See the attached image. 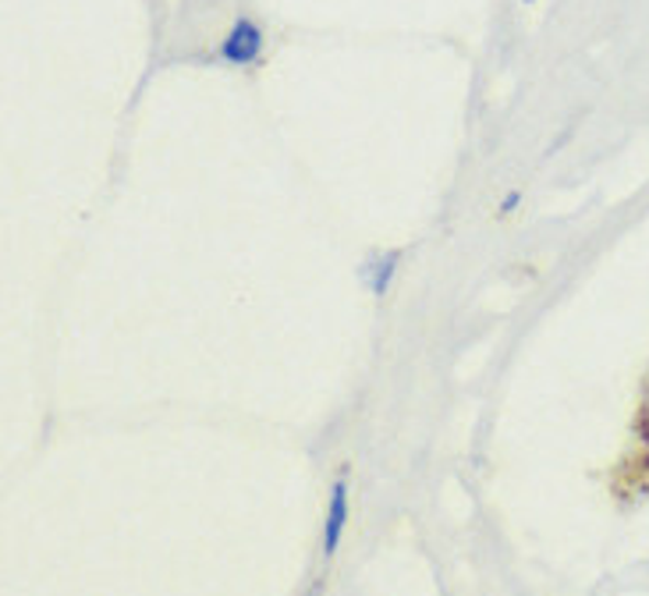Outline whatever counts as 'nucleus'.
<instances>
[{
  "label": "nucleus",
  "instance_id": "f257e3e1",
  "mask_svg": "<svg viewBox=\"0 0 649 596\" xmlns=\"http://www.w3.org/2000/svg\"><path fill=\"white\" fill-rule=\"evenodd\" d=\"M263 50H266V36L260 22H255L252 14H238L228 28V36L220 39L217 57H220V65H228V68H252V65H260Z\"/></svg>",
  "mask_w": 649,
  "mask_h": 596
},
{
  "label": "nucleus",
  "instance_id": "f03ea898",
  "mask_svg": "<svg viewBox=\"0 0 649 596\" xmlns=\"http://www.w3.org/2000/svg\"><path fill=\"white\" fill-rule=\"evenodd\" d=\"M352 522V494H349V480H334L327 497V512H323V558H334L338 547L349 532Z\"/></svg>",
  "mask_w": 649,
  "mask_h": 596
},
{
  "label": "nucleus",
  "instance_id": "7ed1b4c3",
  "mask_svg": "<svg viewBox=\"0 0 649 596\" xmlns=\"http://www.w3.org/2000/svg\"><path fill=\"white\" fill-rule=\"evenodd\" d=\"M398 263H401V252H373V256L362 263V285L373 298H384L390 291L398 277Z\"/></svg>",
  "mask_w": 649,
  "mask_h": 596
},
{
  "label": "nucleus",
  "instance_id": "20e7f679",
  "mask_svg": "<svg viewBox=\"0 0 649 596\" xmlns=\"http://www.w3.org/2000/svg\"><path fill=\"white\" fill-rule=\"evenodd\" d=\"M522 203V192H511V196L501 203V214H511V210H515V206Z\"/></svg>",
  "mask_w": 649,
  "mask_h": 596
}]
</instances>
